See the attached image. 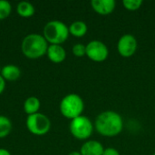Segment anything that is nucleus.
I'll return each mask as SVG.
<instances>
[{"label":"nucleus","mask_w":155,"mask_h":155,"mask_svg":"<svg viewBox=\"0 0 155 155\" xmlns=\"http://www.w3.org/2000/svg\"><path fill=\"white\" fill-rule=\"evenodd\" d=\"M123 127V119L116 112H103L95 120V128L97 132L104 136H115L122 132Z\"/></svg>","instance_id":"obj_1"},{"label":"nucleus","mask_w":155,"mask_h":155,"mask_svg":"<svg viewBox=\"0 0 155 155\" xmlns=\"http://www.w3.org/2000/svg\"><path fill=\"white\" fill-rule=\"evenodd\" d=\"M46 39L38 34L25 36L22 43V51L29 58H37L47 52Z\"/></svg>","instance_id":"obj_2"},{"label":"nucleus","mask_w":155,"mask_h":155,"mask_svg":"<svg viewBox=\"0 0 155 155\" xmlns=\"http://www.w3.org/2000/svg\"><path fill=\"white\" fill-rule=\"evenodd\" d=\"M44 35L45 39L53 45H59L67 39L69 28L61 21H50L44 28Z\"/></svg>","instance_id":"obj_3"},{"label":"nucleus","mask_w":155,"mask_h":155,"mask_svg":"<svg viewBox=\"0 0 155 155\" xmlns=\"http://www.w3.org/2000/svg\"><path fill=\"white\" fill-rule=\"evenodd\" d=\"M60 110L64 116L73 120L81 116L84 111V101L78 94H67L63 98L60 104Z\"/></svg>","instance_id":"obj_4"},{"label":"nucleus","mask_w":155,"mask_h":155,"mask_svg":"<svg viewBox=\"0 0 155 155\" xmlns=\"http://www.w3.org/2000/svg\"><path fill=\"white\" fill-rule=\"evenodd\" d=\"M93 124L85 116H78L72 120L70 124V131L72 134L79 139L84 140L91 136L93 134Z\"/></svg>","instance_id":"obj_5"},{"label":"nucleus","mask_w":155,"mask_h":155,"mask_svg":"<svg viewBox=\"0 0 155 155\" xmlns=\"http://www.w3.org/2000/svg\"><path fill=\"white\" fill-rule=\"evenodd\" d=\"M26 125L31 133L37 135H42L49 131L51 123L45 114L35 113L27 117Z\"/></svg>","instance_id":"obj_6"},{"label":"nucleus","mask_w":155,"mask_h":155,"mask_svg":"<svg viewBox=\"0 0 155 155\" xmlns=\"http://www.w3.org/2000/svg\"><path fill=\"white\" fill-rule=\"evenodd\" d=\"M108 48L101 41L94 40L86 45L87 56L94 62H103L108 56Z\"/></svg>","instance_id":"obj_7"},{"label":"nucleus","mask_w":155,"mask_h":155,"mask_svg":"<svg viewBox=\"0 0 155 155\" xmlns=\"http://www.w3.org/2000/svg\"><path fill=\"white\" fill-rule=\"evenodd\" d=\"M117 49L122 56L124 57L132 56L137 49L136 38L131 34L124 35L118 41Z\"/></svg>","instance_id":"obj_8"},{"label":"nucleus","mask_w":155,"mask_h":155,"mask_svg":"<svg viewBox=\"0 0 155 155\" xmlns=\"http://www.w3.org/2000/svg\"><path fill=\"white\" fill-rule=\"evenodd\" d=\"M91 5L100 15H109L115 8L114 0H93Z\"/></svg>","instance_id":"obj_9"},{"label":"nucleus","mask_w":155,"mask_h":155,"mask_svg":"<svg viewBox=\"0 0 155 155\" xmlns=\"http://www.w3.org/2000/svg\"><path fill=\"white\" fill-rule=\"evenodd\" d=\"M104 147L101 143L97 141H88L83 144L81 148L82 155H103Z\"/></svg>","instance_id":"obj_10"},{"label":"nucleus","mask_w":155,"mask_h":155,"mask_svg":"<svg viewBox=\"0 0 155 155\" xmlns=\"http://www.w3.org/2000/svg\"><path fill=\"white\" fill-rule=\"evenodd\" d=\"M47 54L50 60L54 63H60L64 60L66 53L64 49L59 45H51L47 48Z\"/></svg>","instance_id":"obj_11"},{"label":"nucleus","mask_w":155,"mask_h":155,"mask_svg":"<svg viewBox=\"0 0 155 155\" xmlns=\"http://www.w3.org/2000/svg\"><path fill=\"white\" fill-rule=\"evenodd\" d=\"M20 70L17 66L13 64H8L3 67L2 69V75L5 79L9 81L16 80L20 76Z\"/></svg>","instance_id":"obj_12"},{"label":"nucleus","mask_w":155,"mask_h":155,"mask_svg":"<svg viewBox=\"0 0 155 155\" xmlns=\"http://www.w3.org/2000/svg\"><path fill=\"white\" fill-rule=\"evenodd\" d=\"M69 32L73 35L77 36V37L84 36L87 32V25L83 21H75L70 25Z\"/></svg>","instance_id":"obj_13"},{"label":"nucleus","mask_w":155,"mask_h":155,"mask_svg":"<svg viewBox=\"0 0 155 155\" xmlns=\"http://www.w3.org/2000/svg\"><path fill=\"white\" fill-rule=\"evenodd\" d=\"M25 111L29 114H34L40 107V102L36 97H29L25 102Z\"/></svg>","instance_id":"obj_14"},{"label":"nucleus","mask_w":155,"mask_h":155,"mask_svg":"<svg viewBox=\"0 0 155 155\" xmlns=\"http://www.w3.org/2000/svg\"><path fill=\"white\" fill-rule=\"evenodd\" d=\"M17 12L22 16H31L35 13V8L32 4L26 1H22L17 5Z\"/></svg>","instance_id":"obj_15"},{"label":"nucleus","mask_w":155,"mask_h":155,"mask_svg":"<svg viewBox=\"0 0 155 155\" xmlns=\"http://www.w3.org/2000/svg\"><path fill=\"white\" fill-rule=\"evenodd\" d=\"M12 128L11 122L5 116L0 115V138L6 136Z\"/></svg>","instance_id":"obj_16"},{"label":"nucleus","mask_w":155,"mask_h":155,"mask_svg":"<svg viewBox=\"0 0 155 155\" xmlns=\"http://www.w3.org/2000/svg\"><path fill=\"white\" fill-rule=\"evenodd\" d=\"M11 12V5L6 0H0V19H4L9 15Z\"/></svg>","instance_id":"obj_17"},{"label":"nucleus","mask_w":155,"mask_h":155,"mask_svg":"<svg viewBox=\"0 0 155 155\" xmlns=\"http://www.w3.org/2000/svg\"><path fill=\"white\" fill-rule=\"evenodd\" d=\"M123 4L126 9L134 11L141 7L143 5V0H124Z\"/></svg>","instance_id":"obj_18"},{"label":"nucleus","mask_w":155,"mask_h":155,"mask_svg":"<svg viewBox=\"0 0 155 155\" xmlns=\"http://www.w3.org/2000/svg\"><path fill=\"white\" fill-rule=\"evenodd\" d=\"M73 53L76 56H83L86 54V46L82 44L74 45L73 47Z\"/></svg>","instance_id":"obj_19"},{"label":"nucleus","mask_w":155,"mask_h":155,"mask_svg":"<svg viewBox=\"0 0 155 155\" xmlns=\"http://www.w3.org/2000/svg\"><path fill=\"white\" fill-rule=\"evenodd\" d=\"M103 155H120L119 152L114 148H106L104 151Z\"/></svg>","instance_id":"obj_20"},{"label":"nucleus","mask_w":155,"mask_h":155,"mask_svg":"<svg viewBox=\"0 0 155 155\" xmlns=\"http://www.w3.org/2000/svg\"><path fill=\"white\" fill-rule=\"evenodd\" d=\"M5 84V83L4 78H3L2 76H0V94H1V93L3 92V90H4Z\"/></svg>","instance_id":"obj_21"},{"label":"nucleus","mask_w":155,"mask_h":155,"mask_svg":"<svg viewBox=\"0 0 155 155\" xmlns=\"http://www.w3.org/2000/svg\"><path fill=\"white\" fill-rule=\"evenodd\" d=\"M0 155H10L9 152L5 149H0Z\"/></svg>","instance_id":"obj_22"},{"label":"nucleus","mask_w":155,"mask_h":155,"mask_svg":"<svg viewBox=\"0 0 155 155\" xmlns=\"http://www.w3.org/2000/svg\"><path fill=\"white\" fill-rule=\"evenodd\" d=\"M69 155H82V154H81V153H79V152H72V153H71Z\"/></svg>","instance_id":"obj_23"},{"label":"nucleus","mask_w":155,"mask_h":155,"mask_svg":"<svg viewBox=\"0 0 155 155\" xmlns=\"http://www.w3.org/2000/svg\"><path fill=\"white\" fill-rule=\"evenodd\" d=\"M153 155H155V153H154V154H153Z\"/></svg>","instance_id":"obj_24"}]
</instances>
